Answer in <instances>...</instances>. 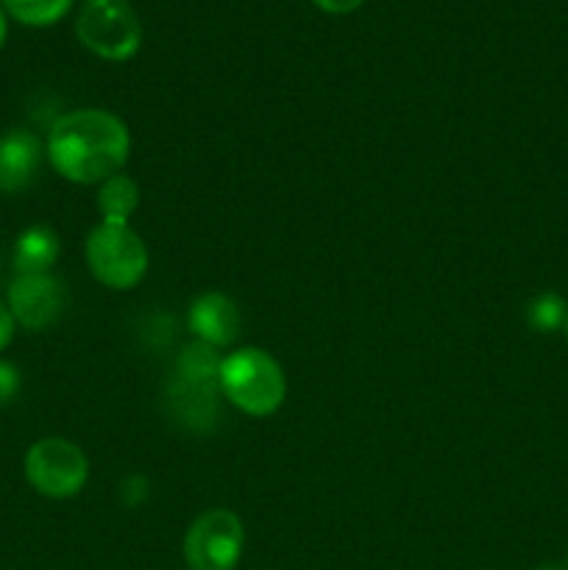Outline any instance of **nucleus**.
Masks as SVG:
<instances>
[{
  "label": "nucleus",
  "mask_w": 568,
  "mask_h": 570,
  "mask_svg": "<svg viewBox=\"0 0 568 570\" xmlns=\"http://www.w3.org/2000/svg\"><path fill=\"white\" fill-rule=\"evenodd\" d=\"M67 304L65 287L50 273H33V276H17L9 287V306L14 323L28 332H42L53 326L61 317Z\"/></svg>",
  "instance_id": "obj_7"
},
{
  "label": "nucleus",
  "mask_w": 568,
  "mask_h": 570,
  "mask_svg": "<svg viewBox=\"0 0 568 570\" xmlns=\"http://www.w3.org/2000/svg\"><path fill=\"white\" fill-rule=\"evenodd\" d=\"M312 3L321 11H326V14H351V11L360 9L365 0H312Z\"/></svg>",
  "instance_id": "obj_16"
},
{
  "label": "nucleus",
  "mask_w": 568,
  "mask_h": 570,
  "mask_svg": "<svg viewBox=\"0 0 568 570\" xmlns=\"http://www.w3.org/2000/svg\"><path fill=\"white\" fill-rule=\"evenodd\" d=\"M76 37L89 53L106 61H126L143 45V26L128 0H84Z\"/></svg>",
  "instance_id": "obj_4"
},
{
  "label": "nucleus",
  "mask_w": 568,
  "mask_h": 570,
  "mask_svg": "<svg viewBox=\"0 0 568 570\" xmlns=\"http://www.w3.org/2000/svg\"><path fill=\"white\" fill-rule=\"evenodd\" d=\"M14 328H17V323H14V317H11L9 306L0 301V351H3L11 340H14Z\"/></svg>",
  "instance_id": "obj_17"
},
{
  "label": "nucleus",
  "mask_w": 568,
  "mask_h": 570,
  "mask_svg": "<svg viewBox=\"0 0 568 570\" xmlns=\"http://www.w3.org/2000/svg\"><path fill=\"white\" fill-rule=\"evenodd\" d=\"M48 159L72 184H104L128 161L131 134L120 117L104 109L61 115L48 134Z\"/></svg>",
  "instance_id": "obj_1"
},
{
  "label": "nucleus",
  "mask_w": 568,
  "mask_h": 570,
  "mask_svg": "<svg viewBox=\"0 0 568 570\" xmlns=\"http://www.w3.org/2000/svg\"><path fill=\"white\" fill-rule=\"evenodd\" d=\"M87 265L106 287L131 289L148 273V248L126 220H100L87 237Z\"/></svg>",
  "instance_id": "obj_3"
},
{
  "label": "nucleus",
  "mask_w": 568,
  "mask_h": 570,
  "mask_svg": "<svg viewBox=\"0 0 568 570\" xmlns=\"http://www.w3.org/2000/svg\"><path fill=\"white\" fill-rule=\"evenodd\" d=\"M538 570H566V566H543V568H538Z\"/></svg>",
  "instance_id": "obj_19"
},
{
  "label": "nucleus",
  "mask_w": 568,
  "mask_h": 570,
  "mask_svg": "<svg viewBox=\"0 0 568 570\" xmlns=\"http://www.w3.org/2000/svg\"><path fill=\"white\" fill-rule=\"evenodd\" d=\"M245 529L232 510H206L195 518L184 538L189 570H234L243 557Z\"/></svg>",
  "instance_id": "obj_6"
},
{
  "label": "nucleus",
  "mask_w": 568,
  "mask_h": 570,
  "mask_svg": "<svg viewBox=\"0 0 568 570\" xmlns=\"http://www.w3.org/2000/svg\"><path fill=\"white\" fill-rule=\"evenodd\" d=\"M217 384L245 415H273L284 404L287 379L282 365L262 348H239L221 362Z\"/></svg>",
  "instance_id": "obj_2"
},
{
  "label": "nucleus",
  "mask_w": 568,
  "mask_h": 570,
  "mask_svg": "<svg viewBox=\"0 0 568 570\" xmlns=\"http://www.w3.org/2000/svg\"><path fill=\"white\" fill-rule=\"evenodd\" d=\"M566 570H568V557H566Z\"/></svg>",
  "instance_id": "obj_21"
},
{
  "label": "nucleus",
  "mask_w": 568,
  "mask_h": 570,
  "mask_svg": "<svg viewBox=\"0 0 568 570\" xmlns=\"http://www.w3.org/2000/svg\"><path fill=\"white\" fill-rule=\"evenodd\" d=\"M189 328L198 343L223 348L232 345L239 334V309L223 293H204L189 306Z\"/></svg>",
  "instance_id": "obj_8"
},
{
  "label": "nucleus",
  "mask_w": 568,
  "mask_h": 570,
  "mask_svg": "<svg viewBox=\"0 0 568 570\" xmlns=\"http://www.w3.org/2000/svg\"><path fill=\"white\" fill-rule=\"evenodd\" d=\"M6 33H9V26H6V9L0 6V48H3L6 42Z\"/></svg>",
  "instance_id": "obj_18"
},
{
  "label": "nucleus",
  "mask_w": 568,
  "mask_h": 570,
  "mask_svg": "<svg viewBox=\"0 0 568 570\" xmlns=\"http://www.w3.org/2000/svg\"><path fill=\"white\" fill-rule=\"evenodd\" d=\"M20 393V371L11 362L0 360V406L9 404Z\"/></svg>",
  "instance_id": "obj_15"
},
{
  "label": "nucleus",
  "mask_w": 568,
  "mask_h": 570,
  "mask_svg": "<svg viewBox=\"0 0 568 570\" xmlns=\"http://www.w3.org/2000/svg\"><path fill=\"white\" fill-rule=\"evenodd\" d=\"M566 304H562L557 295H540L532 304V312H529V321H532L535 328L540 332H551V328L562 326L566 323Z\"/></svg>",
  "instance_id": "obj_14"
},
{
  "label": "nucleus",
  "mask_w": 568,
  "mask_h": 570,
  "mask_svg": "<svg viewBox=\"0 0 568 570\" xmlns=\"http://www.w3.org/2000/svg\"><path fill=\"white\" fill-rule=\"evenodd\" d=\"M0 6L22 26L42 28L59 22L70 11L72 0H0Z\"/></svg>",
  "instance_id": "obj_13"
},
{
  "label": "nucleus",
  "mask_w": 568,
  "mask_h": 570,
  "mask_svg": "<svg viewBox=\"0 0 568 570\" xmlns=\"http://www.w3.org/2000/svg\"><path fill=\"white\" fill-rule=\"evenodd\" d=\"M42 145L31 131H6L0 137V193H22L37 178Z\"/></svg>",
  "instance_id": "obj_9"
},
{
  "label": "nucleus",
  "mask_w": 568,
  "mask_h": 570,
  "mask_svg": "<svg viewBox=\"0 0 568 570\" xmlns=\"http://www.w3.org/2000/svg\"><path fill=\"white\" fill-rule=\"evenodd\" d=\"M59 234L50 226H31L17 237L14 254H11V262H14L17 276H33V273H48L50 267L59 259Z\"/></svg>",
  "instance_id": "obj_10"
},
{
  "label": "nucleus",
  "mask_w": 568,
  "mask_h": 570,
  "mask_svg": "<svg viewBox=\"0 0 568 570\" xmlns=\"http://www.w3.org/2000/svg\"><path fill=\"white\" fill-rule=\"evenodd\" d=\"M139 206V189L134 184V178L117 176L106 178L100 184V193H98V209L104 220H126L134 215V209Z\"/></svg>",
  "instance_id": "obj_12"
},
{
  "label": "nucleus",
  "mask_w": 568,
  "mask_h": 570,
  "mask_svg": "<svg viewBox=\"0 0 568 570\" xmlns=\"http://www.w3.org/2000/svg\"><path fill=\"white\" fill-rule=\"evenodd\" d=\"M562 328H566V337H568V315H566V323H562Z\"/></svg>",
  "instance_id": "obj_20"
},
{
  "label": "nucleus",
  "mask_w": 568,
  "mask_h": 570,
  "mask_svg": "<svg viewBox=\"0 0 568 570\" xmlns=\"http://www.w3.org/2000/svg\"><path fill=\"white\" fill-rule=\"evenodd\" d=\"M26 479L39 495L70 499L87 484L89 460L76 443L65 438L37 440L26 454Z\"/></svg>",
  "instance_id": "obj_5"
},
{
  "label": "nucleus",
  "mask_w": 568,
  "mask_h": 570,
  "mask_svg": "<svg viewBox=\"0 0 568 570\" xmlns=\"http://www.w3.org/2000/svg\"><path fill=\"white\" fill-rule=\"evenodd\" d=\"M221 362L217 348L206 343H193L178 356L176 376L187 384H198V387H215L217 376H221Z\"/></svg>",
  "instance_id": "obj_11"
}]
</instances>
